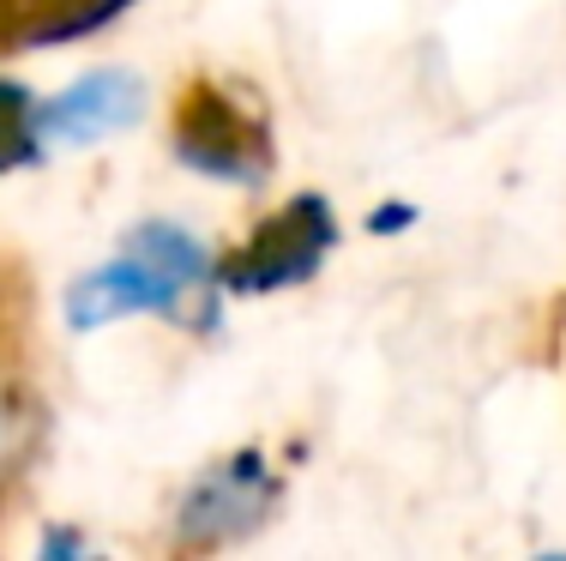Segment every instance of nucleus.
I'll return each mask as SVG.
<instances>
[{
    "mask_svg": "<svg viewBox=\"0 0 566 561\" xmlns=\"http://www.w3.org/2000/svg\"><path fill=\"white\" fill-rule=\"evenodd\" d=\"M175 297H181V284L157 272L145 253H133V260L109 266V272H91L85 284L73 290V320L78 326H97V320L127 314V309H169Z\"/></svg>",
    "mask_w": 566,
    "mask_h": 561,
    "instance_id": "nucleus-1",
    "label": "nucleus"
},
{
    "mask_svg": "<svg viewBox=\"0 0 566 561\" xmlns=\"http://www.w3.org/2000/svg\"><path fill=\"white\" fill-rule=\"evenodd\" d=\"M133 110H139V91H133V79H127V73H97V79H85V85H73L66 97L49 103V110L36 115V127L55 133V139H85V133L120 127Z\"/></svg>",
    "mask_w": 566,
    "mask_h": 561,
    "instance_id": "nucleus-2",
    "label": "nucleus"
},
{
    "mask_svg": "<svg viewBox=\"0 0 566 561\" xmlns=\"http://www.w3.org/2000/svg\"><path fill=\"white\" fill-rule=\"evenodd\" d=\"M265 489H272V484L260 477V459H235V465H223V471H211L206 484L193 489L181 531H193V538H218V531L248 526V519L260 513Z\"/></svg>",
    "mask_w": 566,
    "mask_h": 561,
    "instance_id": "nucleus-3",
    "label": "nucleus"
}]
</instances>
